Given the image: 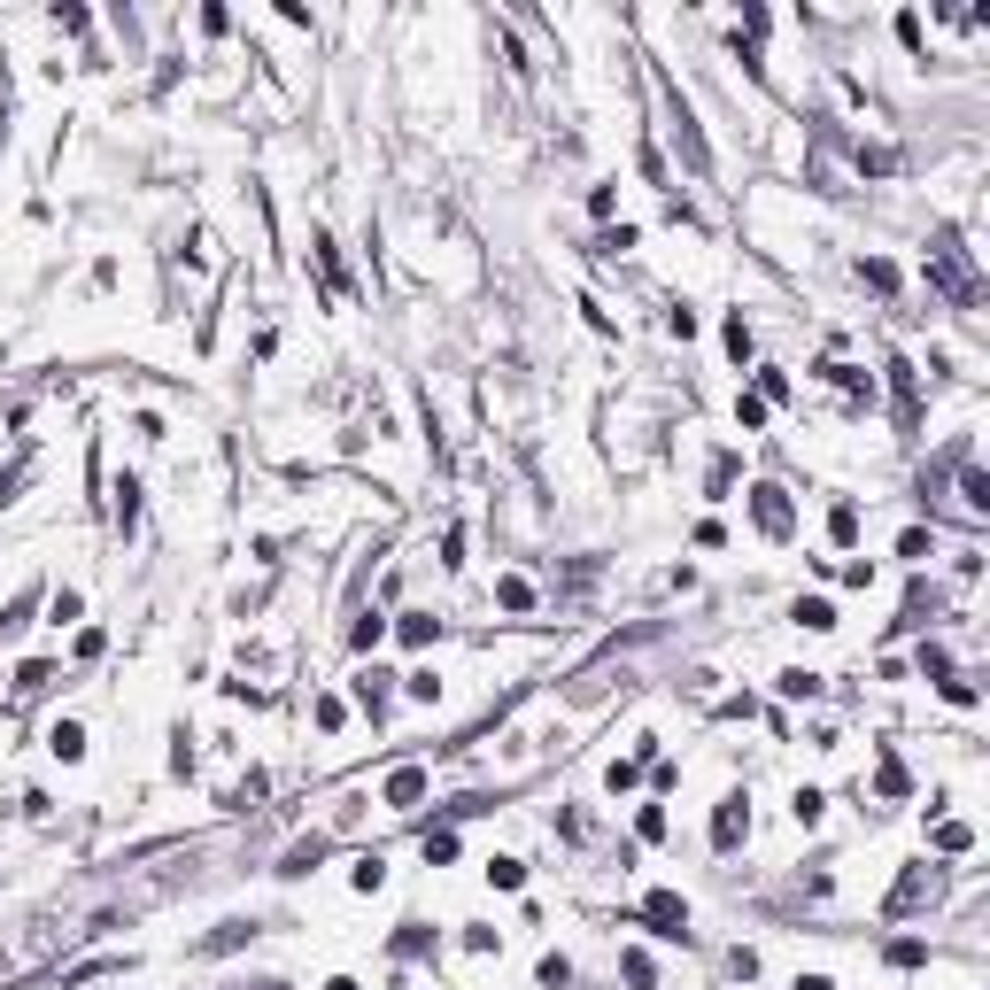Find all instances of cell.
I'll list each match as a JSON object with an SVG mask.
<instances>
[{
	"mask_svg": "<svg viewBox=\"0 0 990 990\" xmlns=\"http://www.w3.org/2000/svg\"><path fill=\"white\" fill-rule=\"evenodd\" d=\"M666 333H673V341H697V310H689V302H673V310H666Z\"/></svg>",
	"mask_w": 990,
	"mask_h": 990,
	"instance_id": "35",
	"label": "cell"
},
{
	"mask_svg": "<svg viewBox=\"0 0 990 990\" xmlns=\"http://www.w3.org/2000/svg\"><path fill=\"white\" fill-rule=\"evenodd\" d=\"M789 820H797V828H820V820H828V789L797 782V789H789Z\"/></svg>",
	"mask_w": 990,
	"mask_h": 990,
	"instance_id": "11",
	"label": "cell"
},
{
	"mask_svg": "<svg viewBox=\"0 0 990 990\" xmlns=\"http://www.w3.org/2000/svg\"><path fill=\"white\" fill-rule=\"evenodd\" d=\"M117 526H124V534L140 526V480H132V472L117 480Z\"/></svg>",
	"mask_w": 990,
	"mask_h": 990,
	"instance_id": "25",
	"label": "cell"
},
{
	"mask_svg": "<svg viewBox=\"0 0 990 990\" xmlns=\"http://www.w3.org/2000/svg\"><path fill=\"white\" fill-rule=\"evenodd\" d=\"M898 47H905V55H921V16H913V8H898Z\"/></svg>",
	"mask_w": 990,
	"mask_h": 990,
	"instance_id": "38",
	"label": "cell"
},
{
	"mask_svg": "<svg viewBox=\"0 0 990 990\" xmlns=\"http://www.w3.org/2000/svg\"><path fill=\"white\" fill-rule=\"evenodd\" d=\"M936 898H944V867H936V859H913L882 913H890V921H905V913H921V905H936Z\"/></svg>",
	"mask_w": 990,
	"mask_h": 990,
	"instance_id": "2",
	"label": "cell"
},
{
	"mask_svg": "<svg viewBox=\"0 0 990 990\" xmlns=\"http://www.w3.org/2000/svg\"><path fill=\"white\" fill-rule=\"evenodd\" d=\"M395 635H403L410 650H426V642L441 635V619H434V612H403V627H395Z\"/></svg>",
	"mask_w": 990,
	"mask_h": 990,
	"instance_id": "23",
	"label": "cell"
},
{
	"mask_svg": "<svg viewBox=\"0 0 990 990\" xmlns=\"http://www.w3.org/2000/svg\"><path fill=\"white\" fill-rule=\"evenodd\" d=\"M379 635H387V619H379V612H364V619L349 627V650L364 658V650H379Z\"/></svg>",
	"mask_w": 990,
	"mask_h": 990,
	"instance_id": "26",
	"label": "cell"
},
{
	"mask_svg": "<svg viewBox=\"0 0 990 990\" xmlns=\"http://www.w3.org/2000/svg\"><path fill=\"white\" fill-rule=\"evenodd\" d=\"M820 379H836L851 403H874V372H867V364H820Z\"/></svg>",
	"mask_w": 990,
	"mask_h": 990,
	"instance_id": "13",
	"label": "cell"
},
{
	"mask_svg": "<svg viewBox=\"0 0 990 990\" xmlns=\"http://www.w3.org/2000/svg\"><path fill=\"white\" fill-rule=\"evenodd\" d=\"M16 689H24V697H39V689H55V666H47V658H31V666L16 673Z\"/></svg>",
	"mask_w": 990,
	"mask_h": 990,
	"instance_id": "33",
	"label": "cell"
},
{
	"mask_svg": "<svg viewBox=\"0 0 990 990\" xmlns=\"http://www.w3.org/2000/svg\"><path fill=\"white\" fill-rule=\"evenodd\" d=\"M495 596H503V612H534V588H526L519 573H503V581H495Z\"/></svg>",
	"mask_w": 990,
	"mask_h": 990,
	"instance_id": "27",
	"label": "cell"
},
{
	"mask_svg": "<svg viewBox=\"0 0 990 990\" xmlns=\"http://www.w3.org/2000/svg\"><path fill=\"white\" fill-rule=\"evenodd\" d=\"M859 279H867L874 294H898V263L890 256H859Z\"/></svg>",
	"mask_w": 990,
	"mask_h": 990,
	"instance_id": "22",
	"label": "cell"
},
{
	"mask_svg": "<svg viewBox=\"0 0 990 990\" xmlns=\"http://www.w3.org/2000/svg\"><path fill=\"white\" fill-rule=\"evenodd\" d=\"M403 697H410V704H434V697H441V673H434V666L403 673Z\"/></svg>",
	"mask_w": 990,
	"mask_h": 990,
	"instance_id": "24",
	"label": "cell"
},
{
	"mask_svg": "<svg viewBox=\"0 0 990 990\" xmlns=\"http://www.w3.org/2000/svg\"><path fill=\"white\" fill-rule=\"evenodd\" d=\"M820 689H828V673H813V666H782L774 673V697L782 704H813Z\"/></svg>",
	"mask_w": 990,
	"mask_h": 990,
	"instance_id": "6",
	"label": "cell"
},
{
	"mask_svg": "<svg viewBox=\"0 0 990 990\" xmlns=\"http://www.w3.org/2000/svg\"><path fill=\"white\" fill-rule=\"evenodd\" d=\"M495 944H503V929H488V921H472V929H465V952H495Z\"/></svg>",
	"mask_w": 990,
	"mask_h": 990,
	"instance_id": "42",
	"label": "cell"
},
{
	"mask_svg": "<svg viewBox=\"0 0 990 990\" xmlns=\"http://www.w3.org/2000/svg\"><path fill=\"white\" fill-rule=\"evenodd\" d=\"M898 557H913V565H921V557H936V534H929V526H905V534H898Z\"/></svg>",
	"mask_w": 990,
	"mask_h": 990,
	"instance_id": "30",
	"label": "cell"
},
{
	"mask_svg": "<svg viewBox=\"0 0 990 990\" xmlns=\"http://www.w3.org/2000/svg\"><path fill=\"white\" fill-rule=\"evenodd\" d=\"M936 851H944V859H967V851H975V828H967V820H944V828H936Z\"/></svg>",
	"mask_w": 990,
	"mask_h": 990,
	"instance_id": "20",
	"label": "cell"
},
{
	"mask_svg": "<svg viewBox=\"0 0 990 990\" xmlns=\"http://www.w3.org/2000/svg\"><path fill=\"white\" fill-rule=\"evenodd\" d=\"M635 240H642V233H635V225H612V233H604V240H596V248H604V256H627V248H635Z\"/></svg>",
	"mask_w": 990,
	"mask_h": 990,
	"instance_id": "41",
	"label": "cell"
},
{
	"mask_svg": "<svg viewBox=\"0 0 990 990\" xmlns=\"http://www.w3.org/2000/svg\"><path fill=\"white\" fill-rule=\"evenodd\" d=\"M325 990H364V983H356V975H333V983H325Z\"/></svg>",
	"mask_w": 990,
	"mask_h": 990,
	"instance_id": "44",
	"label": "cell"
},
{
	"mask_svg": "<svg viewBox=\"0 0 990 990\" xmlns=\"http://www.w3.org/2000/svg\"><path fill=\"white\" fill-rule=\"evenodd\" d=\"M720 333H728V356H735V364H751V325H743V310H735Z\"/></svg>",
	"mask_w": 990,
	"mask_h": 990,
	"instance_id": "34",
	"label": "cell"
},
{
	"mask_svg": "<svg viewBox=\"0 0 990 990\" xmlns=\"http://www.w3.org/2000/svg\"><path fill=\"white\" fill-rule=\"evenodd\" d=\"M78 612H86V596H78V588H55V596H47V619H55V627H70Z\"/></svg>",
	"mask_w": 990,
	"mask_h": 990,
	"instance_id": "28",
	"label": "cell"
},
{
	"mask_svg": "<svg viewBox=\"0 0 990 990\" xmlns=\"http://www.w3.org/2000/svg\"><path fill=\"white\" fill-rule=\"evenodd\" d=\"M789 619H797L805 635H836V627H844V619H836V604H828V596H797V604H789Z\"/></svg>",
	"mask_w": 990,
	"mask_h": 990,
	"instance_id": "9",
	"label": "cell"
},
{
	"mask_svg": "<svg viewBox=\"0 0 990 990\" xmlns=\"http://www.w3.org/2000/svg\"><path fill=\"white\" fill-rule=\"evenodd\" d=\"M426 859H434V867H441V859H457V836H449V828H426Z\"/></svg>",
	"mask_w": 990,
	"mask_h": 990,
	"instance_id": "40",
	"label": "cell"
},
{
	"mask_svg": "<svg viewBox=\"0 0 990 990\" xmlns=\"http://www.w3.org/2000/svg\"><path fill=\"white\" fill-rule=\"evenodd\" d=\"M325 851H333V844H325V836H302V844H287V859H279V882H302V874L318 867Z\"/></svg>",
	"mask_w": 990,
	"mask_h": 990,
	"instance_id": "10",
	"label": "cell"
},
{
	"mask_svg": "<svg viewBox=\"0 0 990 990\" xmlns=\"http://www.w3.org/2000/svg\"><path fill=\"white\" fill-rule=\"evenodd\" d=\"M929 287L936 294H952L960 310H975L983 302V279H975V248H960V233L944 225V233L929 240Z\"/></svg>",
	"mask_w": 990,
	"mask_h": 990,
	"instance_id": "1",
	"label": "cell"
},
{
	"mask_svg": "<svg viewBox=\"0 0 990 990\" xmlns=\"http://www.w3.org/2000/svg\"><path fill=\"white\" fill-rule=\"evenodd\" d=\"M743 836H751V797H743V789H728V797H720V813H712V851H735Z\"/></svg>",
	"mask_w": 990,
	"mask_h": 990,
	"instance_id": "4",
	"label": "cell"
},
{
	"mask_svg": "<svg viewBox=\"0 0 990 990\" xmlns=\"http://www.w3.org/2000/svg\"><path fill=\"white\" fill-rule=\"evenodd\" d=\"M387 697H395V673H387V666H356V704H364L372 720L387 712Z\"/></svg>",
	"mask_w": 990,
	"mask_h": 990,
	"instance_id": "7",
	"label": "cell"
},
{
	"mask_svg": "<svg viewBox=\"0 0 990 990\" xmlns=\"http://www.w3.org/2000/svg\"><path fill=\"white\" fill-rule=\"evenodd\" d=\"M635 921L650 936H666V944H689V898H681V890H650V898L635 905Z\"/></svg>",
	"mask_w": 990,
	"mask_h": 990,
	"instance_id": "3",
	"label": "cell"
},
{
	"mask_svg": "<svg viewBox=\"0 0 990 990\" xmlns=\"http://www.w3.org/2000/svg\"><path fill=\"white\" fill-rule=\"evenodd\" d=\"M47 751H55L62 766H86V728H78V720H55V728H47Z\"/></svg>",
	"mask_w": 990,
	"mask_h": 990,
	"instance_id": "12",
	"label": "cell"
},
{
	"mask_svg": "<svg viewBox=\"0 0 990 990\" xmlns=\"http://www.w3.org/2000/svg\"><path fill=\"white\" fill-rule=\"evenodd\" d=\"M797 990H836V983H828V975H797Z\"/></svg>",
	"mask_w": 990,
	"mask_h": 990,
	"instance_id": "43",
	"label": "cell"
},
{
	"mask_svg": "<svg viewBox=\"0 0 990 990\" xmlns=\"http://www.w3.org/2000/svg\"><path fill=\"white\" fill-rule=\"evenodd\" d=\"M828 542H836V550L859 542V503H836V511H828Z\"/></svg>",
	"mask_w": 990,
	"mask_h": 990,
	"instance_id": "19",
	"label": "cell"
},
{
	"mask_svg": "<svg viewBox=\"0 0 990 990\" xmlns=\"http://www.w3.org/2000/svg\"><path fill=\"white\" fill-rule=\"evenodd\" d=\"M349 890H364V898H372V890H387V859H379V851H356V867H349Z\"/></svg>",
	"mask_w": 990,
	"mask_h": 990,
	"instance_id": "16",
	"label": "cell"
},
{
	"mask_svg": "<svg viewBox=\"0 0 990 990\" xmlns=\"http://www.w3.org/2000/svg\"><path fill=\"white\" fill-rule=\"evenodd\" d=\"M534 975H542V990H565V983H573V960H565V952H542Z\"/></svg>",
	"mask_w": 990,
	"mask_h": 990,
	"instance_id": "31",
	"label": "cell"
},
{
	"mask_svg": "<svg viewBox=\"0 0 990 990\" xmlns=\"http://www.w3.org/2000/svg\"><path fill=\"white\" fill-rule=\"evenodd\" d=\"M635 836H642V844H666V805H642V813H635Z\"/></svg>",
	"mask_w": 990,
	"mask_h": 990,
	"instance_id": "32",
	"label": "cell"
},
{
	"mask_svg": "<svg viewBox=\"0 0 990 990\" xmlns=\"http://www.w3.org/2000/svg\"><path fill=\"white\" fill-rule=\"evenodd\" d=\"M751 511H758V526H766L774 542H782L789 526H797V519H789V495H782V488H751Z\"/></svg>",
	"mask_w": 990,
	"mask_h": 990,
	"instance_id": "8",
	"label": "cell"
},
{
	"mask_svg": "<svg viewBox=\"0 0 990 990\" xmlns=\"http://www.w3.org/2000/svg\"><path fill=\"white\" fill-rule=\"evenodd\" d=\"M379 797H387L395 813H410V805L426 797V774H418V766H403V774H387V789H379Z\"/></svg>",
	"mask_w": 990,
	"mask_h": 990,
	"instance_id": "15",
	"label": "cell"
},
{
	"mask_svg": "<svg viewBox=\"0 0 990 990\" xmlns=\"http://www.w3.org/2000/svg\"><path fill=\"white\" fill-rule=\"evenodd\" d=\"M936 697L960 704V712H975V704H983V689H975V673H944V681H936Z\"/></svg>",
	"mask_w": 990,
	"mask_h": 990,
	"instance_id": "18",
	"label": "cell"
},
{
	"mask_svg": "<svg viewBox=\"0 0 990 990\" xmlns=\"http://www.w3.org/2000/svg\"><path fill=\"white\" fill-rule=\"evenodd\" d=\"M418 952H434V929H426V921H403V929H395V960H418Z\"/></svg>",
	"mask_w": 990,
	"mask_h": 990,
	"instance_id": "21",
	"label": "cell"
},
{
	"mask_svg": "<svg viewBox=\"0 0 990 990\" xmlns=\"http://www.w3.org/2000/svg\"><path fill=\"white\" fill-rule=\"evenodd\" d=\"M735 426H743V434H758V426H766V403H758V395H735Z\"/></svg>",
	"mask_w": 990,
	"mask_h": 990,
	"instance_id": "36",
	"label": "cell"
},
{
	"mask_svg": "<svg viewBox=\"0 0 990 990\" xmlns=\"http://www.w3.org/2000/svg\"><path fill=\"white\" fill-rule=\"evenodd\" d=\"M890 967H929V944H913V936H898V944H890Z\"/></svg>",
	"mask_w": 990,
	"mask_h": 990,
	"instance_id": "37",
	"label": "cell"
},
{
	"mask_svg": "<svg viewBox=\"0 0 990 990\" xmlns=\"http://www.w3.org/2000/svg\"><path fill=\"white\" fill-rule=\"evenodd\" d=\"M960 503H967V511H975V519H983V511H990V472L975 465V457H960Z\"/></svg>",
	"mask_w": 990,
	"mask_h": 990,
	"instance_id": "14",
	"label": "cell"
},
{
	"mask_svg": "<svg viewBox=\"0 0 990 990\" xmlns=\"http://www.w3.org/2000/svg\"><path fill=\"white\" fill-rule=\"evenodd\" d=\"M233 944H256V921H225V929L209 936L202 952H233Z\"/></svg>",
	"mask_w": 990,
	"mask_h": 990,
	"instance_id": "29",
	"label": "cell"
},
{
	"mask_svg": "<svg viewBox=\"0 0 990 990\" xmlns=\"http://www.w3.org/2000/svg\"><path fill=\"white\" fill-rule=\"evenodd\" d=\"M882 372H890V395H898V426H921V372H913L898 349L882 356Z\"/></svg>",
	"mask_w": 990,
	"mask_h": 990,
	"instance_id": "5",
	"label": "cell"
},
{
	"mask_svg": "<svg viewBox=\"0 0 990 990\" xmlns=\"http://www.w3.org/2000/svg\"><path fill=\"white\" fill-rule=\"evenodd\" d=\"M604 789H612V797H619V789H635V758H612V766H604Z\"/></svg>",
	"mask_w": 990,
	"mask_h": 990,
	"instance_id": "39",
	"label": "cell"
},
{
	"mask_svg": "<svg viewBox=\"0 0 990 990\" xmlns=\"http://www.w3.org/2000/svg\"><path fill=\"white\" fill-rule=\"evenodd\" d=\"M480 874H488V890H526V859H511V851H495Z\"/></svg>",
	"mask_w": 990,
	"mask_h": 990,
	"instance_id": "17",
	"label": "cell"
}]
</instances>
